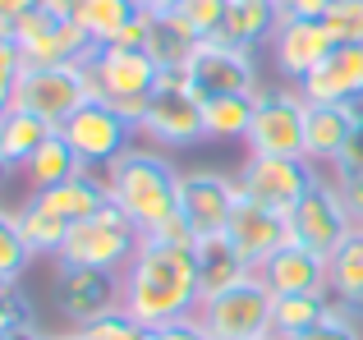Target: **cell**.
<instances>
[{
    "mask_svg": "<svg viewBox=\"0 0 363 340\" xmlns=\"http://www.w3.org/2000/svg\"><path fill=\"white\" fill-rule=\"evenodd\" d=\"M124 280V313L143 327H166L198 317L203 280H198V253L194 244H161L143 234L133 262L120 271Z\"/></svg>",
    "mask_w": 363,
    "mask_h": 340,
    "instance_id": "obj_1",
    "label": "cell"
},
{
    "mask_svg": "<svg viewBox=\"0 0 363 340\" xmlns=\"http://www.w3.org/2000/svg\"><path fill=\"white\" fill-rule=\"evenodd\" d=\"M179 175L166 152L157 147H129L106 166L111 203L138 225L143 234H157L170 216H179Z\"/></svg>",
    "mask_w": 363,
    "mask_h": 340,
    "instance_id": "obj_2",
    "label": "cell"
},
{
    "mask_svg": "<svg viewBox=\"0 0 363 340\" xmlns=\"http://www.w3.org/2000/svg\"><path fill=\"white\" fill-rule=\"evenodd\" d=\"M83 69H88L92 97L111 101V106L138 129L143 110H147V97L161 83V64L152 60L147 51H138V46H97V51L83 60Z\"/></svg>",
    "mask_w": 363,
    "mask_h": 340,
    "instance_id": "obj_3",
    "label": "cell"
},
{
    "mask_svg": "<svg viewBox=\"0 0 363 340\" xmlns=\"http://www.w3.org/2000/svg\"><path fill=\"white\" fill-rule=\"evenodd\" d=\"M143 244V230L120 212L116 203H106L101 212L83 216L69 225V239H65L55 267H97V271H124L133 262Z\"/></svg>",
    "mask_w": 363,
    "mask_h": 340,
    "instance_id": "obj_4",
    "label": "cell"
},
{
    "mask_svg": "<svg viewBox=\"0 0 363 340\" xmlns=\"http://www.w3.org/2000/svg\"><path fill=\"white\" fill-rule=\"evenodd\" d=\"M138 134L157 147H194L207 143V120H203V97L189 88V69L161 74L157 92L147 97V110L138 120Z\"/></svg>",
    "mask_w": 363,
    "mask_h": 340,
    "instance_id": "obj_5",
    "label": "cell"
},
{
    "mask_svg": "<svg viewBox=\"0 0 363 340\" xmlns=\"http://www.w3.org/2000/svg\"><path fill=\"white\" fill-rule=\"evenodd\" d=\"M92 97V83L83 64H23L14 83V106L42 115L46 125L60 129L69 115H79Z\"/></svg>",
    "mask_w": 363,
    "mask_h": 340,
    "instance_id": "obj_6",
    "label": "cell"
},
{
    "mask_svg": "<svg viewBox=\"0 0 363 340\" xmlns=\"http://www.w3.org/2000/svg\"><path fill=\"white\" fill-rule=\"evenodd\" d=\"M285 225H290V244H303V249L322 253V258H331V253L359 230V221H354V212H350L340 184L327 179V175L285 212Z\"/></svg>",
    "mask_w": 363,
    "mask_h": 340,
    "instance_id": "obj_7",
    "label": "cell"
},
{
    "mask_svg": "<svg viewBox=\"0 0 363 340\" xmlns=\"http://www.w3.org/2000/svg\"><path fill=\"white\" fill-rule=\"evenodd\" d=\"M198 322L212 340H262L272 336V290L248 276L244 285L207 295L198 304Z\"/></svg>",
    "mask_w": 363,
    "mask_h": 340,
    "instance_id": "obj_8",
    "label": "cell"
},
{
    "mask_svg": "<svg viewBox=\"0 0 363 340\" xmlns=\"http://www.w3.org/2000/svg\"><path fill=\"white\" fill-rule=\"evenodd\" d=\"M9 42L18 46L23 64H83L97 51V42L83 33L79 18L51 14V9H28Z\"/></svg>",
    "mask_w": 363,
    "mask_h": 340,
    "instance_id": "obj_9",
    "label": "cell"
},
{
    "mask_svg": "<svg viewBox=\"0 0 363 340\" xmlns=\"http://www.w3.org/2000/svg\"><path fill=\"white\" fill-rule=\"evenodd\" d=\"M124 308L120 271L97 267H55V313L69 322V332H83L97 317H111Z\"/></svg>",
    "mask_w": 363,
    "mask_h": 340,
    "instance_id": "obj_10",
    "label": "cell"
},
{
    "mask_svg": "<svg viewBox=\"0 0 363 340\" xmlns=\"http://www.w3.org/2000/svg\"><path fill=\"white\" fill-rule=\"evenodd\" d=\"M303 120H308V101L299 92H257L253 125L244 134L248 157H308Z\"/></svg>",
    "mask_w": 363,
    "mask_h": 340,
    "instance_id": "obj_11",
    "label": "cell"
},
{
    "mask_svg": "<svg viewBox=\"0 0 363 340\" xmlns=\"http://www.w3.org/2000/svg\"><path fill=\"white\" fill-rule=\"evenodd\" d=\"M318 170H313L308 157H248L235 175L244 198L272 207V212H290L313 184H318Z\"/></svg>",
    "mask_w": 363,
    "mask_h": 340,
    "instance_id": "obj_12",
    "label": "cell"
},
{
    "mask_svg": "<svg viewBox=\"0 0 363 340\" xmlns=\"http://www.w3.org/2000/svg\"><path fill=\"white\" fill-rule=\"evenodd\" d=\"M235 203H240L235 175H221V170H212V166L179 175V216H184L194 239L225 234V225H230V216H235Z\"/></svg>",
    "mask_w": 363,
    "mask_h": 340,
    "instance_id": "obj_13",
    "label": "cell"
},
{
    "mask_svg": "<svg viewBox=\"0 0 363 340\" xmlns=\"http://www.w3.org/2000/svg\"><path fill=\"white\" fill-rule=\"evenodd\" d=\"M60 134L69 138V147L83 157L88 170H106L116 157H124L133 147V134H138V129H133L111 101H88L79 115H69L60 125Z\"/></svg>",
    "mask_w": 363,
    "mask_h": 340,
    "instance_id": "obj_14",
    "label": "cell"
},
{
    "mask_svg": "<svg viewBox=\"0 0 363 340\" xmlns=\"http://www.w3.org/2000/svg\"><path fill=\"white\" fill-rule=\"evenodd\" d=\"M189 88L203 101L230 97V92H257V55L207 37V42H198L194 60H189Z\"/></svg>",
    "mask_w": 363,
    "mask_h": 340,
    "instance_id": "obj_15",
    "label": "cell"
},
{
    "mask_svg": "<svg viewBox=\"0 0 363 340\" xmlns=\"http://www.w3.org/2000/svg\"><path fill=\"white\" fill-rule=\"evenodd\" d=\"M331 51H336V37L327 33L322 18H281V28H276V37H272V60L294 88H299Z\"/></svg>",
    "mask_w": 363,
    "mask_h": 340,
    "instance_id": "obj_16",
    "label": "cell"
},
{
    "mask_svg": "<svg viewBox=\"0 0 363 340\" xmlns=\"http://www.w3.org/2000/svg\"><path fill=\"white\" fill-rule=\"evenodd\" d=\"M253 276L272 295H331V258L303 249V244H281Z\"/></svg>",
    "mask_w": 363,
    "mask_h": 340,
    "instance_id": "obj_17",
    "label": "cell"
},
{
    "mask_svg": "<svg viewBox=\"0 0 363 340\" xmlns=\"http://www.w3.org/2000/svg\"><path fill=\"white\" fill-rule=\"evenodd\" d=\"M359 125H363V101H308V120H303L308 162L336 166Z\"/></svg>",
    "mask_w": 363,
    "mask_h": 340,
    "instance_id": "obj_18",
    "label": "cell"
},
{
    "mask_svg": "<svg viewBox=\"0 0 363 340\" xmlns=\"http://www.w3.org/2000/svg\"><path fill=\"white\" fill-rule=\"evenodd\" d=\"M225 234L240 244V253L253 262V271L262 267L281 244H290L285 212H272V207L253 203V198H244V193H240V203H235V216H230V225H225Z\"/></svg>",
    "mask_w": 363,
    "mask_h": 340,
    "instance_id": "obj_19",
    "label": "cell"
},
{
    "mask_svg": "<svg viewBox=\"0 0 363 340\" xmlns=\"http://www.w3.org/2000/svg\"><path fill=\"white\" fill-rule=\"evenodd\" d=\"M303 101H363V42H345L299 83Z\"/></svg>",
    "mask_w": 363,
    "mask_h": 340,
    "instance_id": "obj_20",
    "label": "cell"
},
{
    "mask_svg": "<svg viewBox=\"0 0 363 340\" xmlns=\"http://www.w3.org/2000/svg\"><path fill=\"white\" fill-rule=\"evenodd\" d=\"M198 253V280H203V299L207 295H221L230 285H244L253 276V262L240 253V244L230 234H207V239L194 244Z\"/></svg>",
    "mask_w": 363,
    "mask_h": 340,
    "instance_id": "obj_21",
    "label": "cell"
},
{
    "mask_svg": "<svg viewBox=\"0 0 363 340\" xmlns=\"http://www.w3.org/2000/svg\"><path fill=\"white\" fill-rule=\"evenodd\" d=\"M276 28H281V14H276L272 0H230L216 42L240 46V51H253L257 55V46H272Z\"/></svg>",
    "mask_w": 363,
    "mask_h": 340,
    "instance_id": "obj_22",
    "label": "cell"
},
{
    "mask_svg": "<svg viewBox=\"0 0 363 340\" xmlns=\"http://www.w3.org/2000/svg\"><path fill=\"white\" fill-rule=\"evenodd\" d=\"M33 198L42 207H51V212H60L65 221H83V216L101 212V207L111 203V188H106V175L83 170V175L65 179V184H55V188H33Z\"/></svg>",
    "mask_w": 363,
    "mask_h": 340,
    "instance_id": "obj_23",
    "label": "cell"
},
{
    "mask_svg": "<svg viewBox=\"0 0 363 340\" xmlns=\"http://www.w3.org/2000/svg\"><path fill=\"white\" fill-rule=\"evenodd\" d=\"M51 134H55V125H46L42 115H33V110H23V106L0 110V157H5L14 170H23L33 162Z\"/></svg>",
    "mask_w": 363,
    "mask_h": 340,
    "instance_id": "obj_24",
    "label": "cell"
},
{
    "mask_svg": "<svg viewBox=\"0 0 363 340\" xmlns=\"http://www.w3.org/2000/svg\"><path fill=\"white\" fill-rule=\"evenodd\" d=\"M143 51L161 64V74L189 69V60H194V51H198V37L189 33V23L175 9H166V14H147V46H143Z\"/></svg>",
    "mask_w": 363,
    "mask_h": 340,
    "instance_id": "obj_25",
    "label": "cell"
},
{
    "mask_svg": "<svg viewBox=\"0 0 363 340\" xmlns=\"http://www.w3.org/2000/svg\"><path fill=\"white\" fill-rule=\"evenodd\" d=\"M14 225H18V234H23V244H28L33 258H60L74 221H65L60 212H51V207H42L37 198H28V203L14 212Z\"/></svg>",
    "mask_w": 363,
    "mask_h": 340,
    "instance_id": "obj_26",
    "label": "cell"
},
{
    "mask_svg": "<svg viewBox=\"0 0 363 340\" xmlns=\"http://www.w3.org/2000/svg\"><path fill=\"white\" fill-rule=\"evenodd\" d=\"M331 299L345 313L363 317V225L331 253Z\"/></svg>",
    "mask_w": 363,
    "mask_h": 340,
    "instance_id": "obj_27",
    "label": "cell"
},
{
    "mask_svg": "<svg viewBox=\"0 0 363 340\" xmlns=\"http://www.w3.org/2000/svg\"><path fill=\"white\" fill-rule=\"evenodd\" d=\"M336 308L331 295H272V336L276 340H294L322 322Z\"/></svg>",
    "mask_w": 363,
    "mask_h": 340,
    "instance_id": "obj_28",
    "label": "cell"
},
{
    "mask_svg": "<svg viewBox=\"0 0 363 340\" xmlns=\"http://www.w3.org/2000/svg\"><path fill=\"white\" fill-rule=\"evenodd\" d=\"M138 14H143L138 0H79L74 5V18L83 23V33L97 46H111Z\"/></svg>",
    "mask_w": 363,
    "mask_h": 340,
    "instance_id": "obj_29",
    "label": "cell"
},
{
    "mask_svg": "<svg viewBox=\"0 0 363 340\" xmlns=\"http://www.w3.org/2000/svg\"><path fill=\"white\" fill-rule=\"evenodd\" d=\"M23 170H28V184H33V188H55V184H65V179L83 175L88 166H83V157L69 147V138L55 129V134L42 143V152H37Z\"/></svg>",
    "mask_w": 363,
    "mask_h": 340,
    "instance_id": "obj_30",
    "label": "cell"
},
{
    "mask_svg": "<svg viewBox=\"0 0 363 340\" xmlns=\"http://www.w3.org/2000/svg\"><path fill=\"white\" fill-rule=\"evenodd\" d=\"M257 110V92H230V97H212L203 101V120H207V138L225 143V138H244Z\"/></svg>",
    "mask_w": 363,
    "mask_h": 340,
    "instance_id": "obj_31",
    "label": "cell"
},
{
    "mask_svg": "<svg viewBox=\"0 0 363 340\" xmlns=\"http://www.w3.org/2000/svg\"><path fill=\"white\" fill-rule=\"evenodd\" d=\"M225 9H230V0H179V5H175V14L189 23V33H194L198 42H207V37H216V33H221Z\"/></svg>",
    "mask_w": 363,
    "mask_h": 340,
    "instance_id": "obj_32",
    "label": "cell"
},
{
    "mask_svg": "<svg viewBox=\"0 0 363 340\" xmlns=\"http://www.w3.org/2000/svg\"><path fill=\"white\" fill-rule=\"evenodd\" d=\"M28 262H33V253H28L23 234L14 225V212H0V280H18L28 271Z\"/></svg>",
    "mask_w": 363,
    "mask_h": 340,
    "instance_id": "obj_33",
    "label": "cell"
},
{
    "mask_svg": "<svg viewBox=\"0 0 363 340\" xmlns=\"http://www.w3.org/2000/svg\"><path fill=\"white\" fill-rule=\"evenodd\" d=\"M327 33L336 37V46L345 42H363V0H331L327 9Z\"/></svg>",
    "mask_w": 363,
    "mask_h": 340,
    "instance_id": "obj_34",
    "label": "cell"
},
{
    "mask_svg": "<svg viewBox=\"0 0 363 340\" xmlns=\"http://www.w3.org/2000/svg\"><path fill=\"white\" fill-rule=\"evenodd\" d=\"M83 336H88V340H147L152 327H143L138 317H129V313L120 308V313L97 317L92 327H83Z\"/></svg>",
    "mask_w": 363,
    "mask_h": 340,
    "instance_id": "obj_35",
    "label": "cell"
},
{
    "mask_svg": "<svg viewBox=\"0 0 363 340\" xmlns=\"http://www.w3.org/2000/svg\"><path fill=\"white\" fill-rule=\"evenodd\" d=\"M18 327H33V308H28L18 280H5V285H0V336L18 332Z\"/></svg>",
    "mask_w": 363,
    "mask_h": 340,
    "instance_id": "obj_36",
    "label": "cell"
},
{
    "mask_svg": "<svg viewBox=\"0 0 363 340\" xmlns=\"http://www.w3.org/2000/svg\"><path fill=\"white\" fill-rule=\"evenodd\" d=\"M294 340H363V327L354 322V313H345V308L336 304L318 327H313V332H303V336H294Z\"/></svg>",
    "mask_w": 363,
    "mask_h": 340,
    "instance_id": "obj_37",
    "label": "cell"
},
{
    "mask_svg": "<svg viewBox=\"0 0 363 340\" xmlns=\"http://www.w3.org/2000/svg\"><path fill=\"white\" fill-rule=\"evenodd\" d=\"M18 69H23V55L9 37H0V110L14 106V83H18Z\"/></svg>",
    "mask_w": 363,
    "mask_h": 340,
    "instance_id": "obj_38",
    "label": "cell"
},
{
    "mask_svg": "<svg viewBox=\"0 0 363 340\" xmlns=\"http://www.w3.org/2000/svg\"><path fill=\"white\" fill-rule=\"evenodd\" d=\"M147 340H212L203 332V322L198 317H184V322H166V327H152Z\"/></svg>",
    "mask_w": 363,
    "mask_h": 340,
    "instance_id": "obj_39",
    "label": "cell"
},
{
    "mask_svg": "<svg viewBox=\"0 0 363 340\" xmlns=\"http://www.w3.org/2000/svg\"><path fill=\"white\" fill-rule=\"evenodd\" d=\"M281 18H327L331 0H272Z\"/></svg>",
    "mask_w": 363,
    "mask_h": 340,
    "instance_id": "obj_40",
    "label": "cell"
},
{
    "mask_svg": "<svg viewBox=\"0 0 363 340\" xmlns=\"http://www.w3.org/2000/svg\"><path fill=\"white\" fill-rule=\"evenodd\" d=\"M363 170V125L354 129V138L345 143V152H340V162H336V179H345V175H359Z\"/></svg>",
    "mask_w": 363,
    "mask_h": 340,
    "instance_id": "obj_41",
    "label": "cell"
},
{
    "mask_svg": "<svg viewBox=\"0 0 363 340\" xmlns=\"http://www.w3.org/2000/svg\"><path fill=\"white\" fill-rule=\"evenodd\" d=\"M33 9V0H0V37H14L18 18Z\"/></svg>",
    "mask_w": 363,
    "mask_h": 340,
    "instance_id": "obj_42",
    "label": "cell"
},
{
    "mask_svg": "<svg viewBox=\"0 0 363 340\" xmlns=\"http://www.w3.org/2000/svg\"><path fill=\"white\" fill-rule=\"evenodd\" d=\"M336 184H340V193H345V203H350V212H354V221L363 225V170H359V175L336 179Z\"/></svg>",
    "mask_w": 363,
    "mask_h": 340,
    "instance_id": "obj_43",
    "label": "cell"
},
{
    "mask_svg": "<svg viewBox=\"0 0 363 340\" xmlns=\"http://www.w3.org/2000/svg\"><path fill=\"white\" fill-rule=\"evenodd\" d=\"M143 5V14H166V9H175L179 0H138Z\"/></svg>",
    "mask_w": 363,
    "mask_h": 340,
    "instance_id": "obj_44",
    "label": "cell"
},
{
    "mask_svg": "<svg viewBox=\"0 0 363 340\" xmlns=\"http://www.w3.org/2000/svg\"><path fill=\"white\" fill-rule=\"evenodd\" d=\"M5 340H46V336L37 332V322H33V327H18V332H9Z\"/></svg>",
    "mask_w": 363,
    "mask_h": 340,
    "instance_id": "obj_45",
    "label": "cell"
},
{
    "mask_svg": "<svg viewBox=\"0 0 363 340\" xmlns=\"http://www.w3.org/2000/svg\"><path fill=\"white\" fill-rule=\"evenodd\" d=\"M46 340H88L83 332H60V336H46Z\"/></svg>",
    "mask_w": 363,
    "mask_h": 340,
    "instance_id": "obj_46",
    "label": "cell"
},
{
    "mask_svg": "<svg viewBox=\"0 0 363 340\" xmlns=\"http://www.w3.org/2000/svg\"><path fill=\"white\" fill-rule=\"evenodd\" d=\"M9 170H14V166H9V162H5V157H0V188H5V179H9Z\"/></svg>",
    "mask_w": 363,
    "mask_h": 340,
    "instance_id": "obj_47",
    "label": "cell"
},
{
    "mask_svg": "<svg viewBox=\"0 0 363 340\" xmlns=\"http://www.w3.org/2000/svg\"><path fill=\"white\" fill-rule=\"evenodd\" d=\"M262 340H276V336H262Z\"/></svg>",
    "mask_w": 363,
    "mask_h": 340,
    "instance_id": "obj_48",
    "label": "cell"
},
{
    "mask_svg": "<svg viewBox=\"0 0 363 340\" xmlns=\"http://www.w3.org/2000/svg\"><path fill=\"white\" fill-rule=\"evenodd\" d=\"M0 285H5V280H0Z\"/></svg>",
    "mask_w": 363,
    "mask_h": 340,
    "instance_id": "obj_49",
    "label": "cell"
},
{
    "mask_svg": "<svg viewBox=\"0 0 363 340\" xmlns=\"http://www.w3.org/2000/svg\"><path fill=\"white\" fill-rule=\"evenodd\" d=\"M0 340H5V336H0Z\"/></svg>",
    "mask_w": 363,
    "mask_h": 340,
    "instance_id": "obj_50",
    "label": "cell"
}]
</instances>
